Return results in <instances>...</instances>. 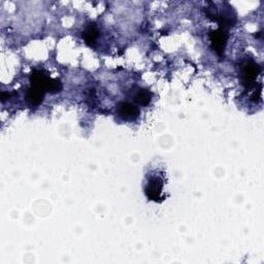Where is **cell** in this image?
I'll list each match as a JSON object with an SVG mask.
<instances>
[{
  "label": "cell",
  "instance_id": "cell-1",
  "mask_svg": "<svg viewBox=\"0 0 264 264\" xmlns=\"http://www.w3.org/2000/svg\"><path fill=\"white\" fill-rule=\"evenodd\" d=\"M30 82L32 87L43 90L44 92L57 93L62 89V84L60 81L52 79L43 70H33L30 74Z\"/></svg>",
  "mask_w": 264,
  "mask_h": 264
},
{
  "label": "cell",
  "instance_id": "cell-2",
  "mask_svg": "<svg viewBox=\"0 0 264 264\" xmlns=\"http://www.w3.org/2000/svg\"><path fill=\"white\" fill-rule=\"evenodd\" d=\"M260 73V66L252 59H245L240 66V77L242 84L251 88L255 85L256 80Z\"/></svg>",
  "mask_w": 264,
  "mask_h": 264
},
{
  "label": "cell",
  "instance_id": "cell-3",
  "mask_svg": "<svg viewBox=\"0 0 264 264\" xmlns=\"http://www.w3.org/2000/svg\"><path fill=\"white\" fill-rule=\"evenodd\" d=\"M212 49L219 57H224L226 45H227L228 34L226 29L220 28L217 30H211L209 33Z\"/></svg>",
  "mask_w": 264,
  "mask_h": 264
},
{
  "label": "cell",
  "instance_id": "cell-4",
  "mask_svg": "<svg viewBox=\"0 0 264 264\" xmlns=\"http://www.w3.org/2000/svg\"><path fill=\"white\" fill-rule=\"evenodd\" d=\"M163 191V180L159 175L151 177L144 187V192L149 199L157 202L161 201V194Z\"/></svg>",
  "mask_w": 264,
  "mask_h": 264
},
{
  "label": "cell",
  "instance_id": "cell-5",
  "mask_svg": "<svg viewBox=\"0 0 264 264\" xmlns=\"http://www.w3.org/2000/svg\"><path fill=\"white\" fill-rule=\"evenodd\" d=\"M118 115L126 121H134L139 116V109L130 102H121L118 105Z\"/></svg>",
  "mask_w": 264,
  "mask_h": 264
},
{
  "label": "cell",
  "instance_id": "cell-6",
  "mask_svg": "<svg viewBox=\"0 0 264 264\" xmlns=\"http://www.w3.org/2000/svg\"><path fill=\"white\" fill-rule=\"evenodd\" d=\"M45 94L46 92H44L43 90H40L31 86L26 93V100L29 103V105L37 106L44 101Z\"/></svg>",
  "mask_w": 264,
  "mask_h": 264
},
{
  "label": "cell",
  "instance_id": "cell-7",
  "mask_svg": "<svg viewBox=\"0 0 264 264\" xmlns=\"http://www.w3.org/2000/svg\"><path fill=\"white\" fill-rule=\"evenodd\" d=\"M98 36H99V30L94 24H90L83 32L84 40L86 44L89 46H93L96 43Z\"/></svg>",
  "mask_w": 264,
  "mask_h": 264
},
{
  "label": "cell",
  "instance_id": "cell-8",
  "mask_svg": "<svg viewBox=\"0 0 264 264\" xmlns=\"http://www.w3.org/2000/svg\"><path fill=\"white\" fill-rule=\"evenodd\" d=\"M134 100L138 104L145 106L151 102V100H152V93H151L148 89L139 88L134 94Z\"/></svg>",
  "mask_w": 264,
  "mask_h": 264
},
{
  "label": "cell",
  "instance_id": "cell-9",
  "mask_svg": "<svg viewBox=\"0 0 264 264\" xmlns=\"http://www.w3.org/2000/svg\"><path fill=\"white\" fill-rule=\"evenodd\" d=\"M9 97H10V95H9L8 93H6V92H3V93H2V99H3V102H5L7 99H9Z\"/></svg>",
  "mask_w": 264,
  "mask_h": 264
}]
</instances>
